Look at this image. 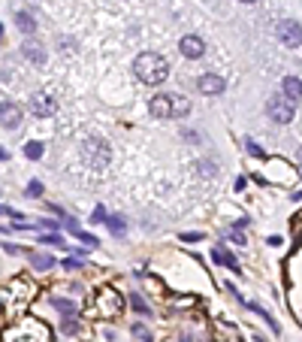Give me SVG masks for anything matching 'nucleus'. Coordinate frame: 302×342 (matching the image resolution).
Masks as SVG:
<instances>
[{
    "mask_svg": "<svg viewBox=\"0 0 302 342\" xmlns=\"http://www.w3.org/2000/svg\"><path fill=\"white\" fill-rule=\"evenodd\" d=\"M79 330V324H76V315H69L67 321H64V333H76Z\"/></svg>",
    "mask_w": 302,
    "mask_h": 342,
    "instance_id": "28",
    "label": "nucleus"
},
{
    "mask_svg": "<svg viewBox=\"0 0 302 342\" xmlns=\"http://www.w3.org/2000/svg\"><path fill=\"white\" fill-rule=\"evenodd\" d=\"M0 39H3V25H0Z\"/></svg>",
    "mask_w": 302,
    "mask_h": 342,
    "instance_id": "35",
    "label": "nucleus"
},
{
    "mask_svg": "<svg viewBox=\"0 0 302 342\" xmlns=\"http://www.w3.org/2000/svg\"><path fill=\"white\" fill-rule=\"evenodd\" d=\"M197 88H200L202 94H224L227 82H224V76H215V73H202L200 79H197Z\"/></svg>",
    "mask_w": 302,
    "mask_h": 342,
    "instance_id": "10",
    "label": "nucleus"
},
{
    "mask_svg": "<svg viewBox=\"0 0 302 342\" xmlns=\"http://www.w3.org/2000/svg\"><path fill=\"white\" fill-rule=\"evenodd\" d=\"M21 52H25V58H28L31 64H36V67L45 64V49H42L39 42H34V39H28V42L21 46Z\"/></svg>",
    "mask_w": 302,
    "mask_h": 342,
    "instance_id": "12",
    "label": "nucleus"
},
{
    "mask_svg": "<svg viewBox=\"0 0 302 342\" xmlns=\"http://www.w3.org/2000/svg\"><path fill=\"white\" fill-rule=\"evenodd\" d=\"M0 215H9V218L21 221V212H15V209H9V206H0Z\"/></svg>",
    "mask_w": 302,
    "mask_h": 342,
    "instance_id": "29",
    "label": "nucleus"
},
{
    "mask_svg": "<svg viewBox=\"0 0 302 342\" xmlns=\"http://www.w3.org/2000/svg\"><path fill=\"white\" fill-rule=\"evenodd\" d=\"M15 25H18V31H21V34H28V36L36 31V18L28 12V9H18V12H15Z\"/></svg>",
    "mask_w": 302,
    "mask_h": 342,
    "instance_id": "13",
    "label": "nucleus"
},
{
    "mask_svg": "<svg viewBox=\"0 0 302 342\" xmlns=\"http://www.w3.org/2000/svg\"><path fill=\"white\" fill-rule=\"evenodd\" d=\"M178 49H181V55H184V58H191V61H197V58H202V55H205V42H202L197 34L181 36Z\"/></svg>",
    "mask_w": 302,
    "mask_h": 342,
    "instance_id": "8",
    "label": "nucleus"
},
{
    "mask_svg": "<svg viewBox=\"0 0 302 342\" xmlns=\"http://www.w3.org/2000/svg\"><path fill=\"white\" fill-rule=\"evenodd\" d=\"M31 112L39 115V118H49V115H55V112H58V100H55L52 94H34V100H31Z\"/></svg>",
    "mask_w": 302,
    "mask_h": 342,
    "instance_id": "9",
    "label": "nucleus"
},
{
    "mask_svg": "<svg viewBox=\"0 0 302 342\" xmlns=\"http://www.w3.org/2000/svg\"><path fill=\"white\" fill-rule=\"evenodd\" d=\"M79 240L85 242V245H91V248H94V245H100V240H97L94 233H85V230H79Z\"/></svg>",
    "mask_w": 302,
    "mask_h": 342,
    "instance_id": "26",
    "label": "nucleus"
},
{
    "mask_svg": "<svg viewBox=\"0 0 302 342\" xmlns=\"http://www.w3.org/2000/svg\"><path fill=\"white\" fill-rule=\"evenodd\" d=\"M133 73L139 76L142 85H160L169 76V64H167V58L157 55V52H142V55H136V61H133Z\"/></svg>",
    "mask_w": 302,
    "mask_h": 342,
    "instance_id": "1",
    "label": "nucleus"
},
{
    "mask_svg": "<svg viewBox=\"0 0 302 342\" xmlns=\"http://www.w3.org/2000/svg\"><path fill=\"white\" fill-rule=\"evenodd\" d=\"M299 167H302V152H299Z\"/></svg>",
    "mask_w": 302,
    "mask_h": 342,
    "instance_id": "36",
    "label": "nucleus"
},
{
    "mask_svg": "<svg viewBox=\"0 0 302 342\" xmlns=\"http://www.w3.org/2000/svg\"><path fill=\"white\" fill-rule=\"evenodd\" d=\"M181 240L184 242H197V240H202L200 233H181Z\"/></svg>",
    "mask_w": 302,
    "mask_h": 342,
    "instance_id": "32",
    "label": "nucleus"
},
{
    "mask_svg": "<svg viewBox=\"0 0 302 342\" xmlns=\"http://www.w3.org/2000/svg\"><path fill=\"white\" fill-rule=\"evenodd\" d=\"M106 227H109L112 237H124V233H127V221H124L121 215H109V218H106Z\"/></svg>",
    "mask_w": 302,
    "mask_h": 342,
    "instance_id": "15",
    "label": "nucleus"
},
{
    "mask_svg": "<svg viewBox=\"0 0 302 342\" xmlns=\"http://www.w3.org/2000/svg\"><path fill=\"white\" fill-rule=\"evenodd\" d=\"M293 112H296V106L287 100V97H272V100L266 103V115L275 124H290V121H293Z\"/></svg>",
    "mask_w": 302,
    "mask_h": 342,
    "instance_id": "5",
    "label": "nucleus"
},
{
    "mask_svg": "<svg viewBox=\"0 0 302 342\" xmlns=\"http://www.w3.org/2000/svg\"><path fill=\"white\" fill-rule=\"evenodd\" d=\"M31 267H34L36 273H45V270H52V267H55V258H52V254H31Z\"/></svg>",
    "mask_w": 302,
    "mask_h": 342,
    "instance_id": "16",
    "label": "nucleus"
},
{
    "mask_svg": "<svg viewBox=\"0 0 302 342\" xmlns=\"http://www.w3.org/2000/svg\"><path fill=\"white\" fill-rule=\"evenodd\" d=\"M215 170H218V167H215V161H202V164H200V173H202V176H208V179L215 176Z\"/></svg>",
    "mask_w": 302,
    "mask_h": 342,
    "instance_id": "27",
    "label": "nucleus"
},
{
    "mask_svg": "<svg viewBox=\"0 0 302 342\" xmlns=\"http://www.w3.org/2000/svg\"><path fill=\"white\" fill-rule=\"evenodd\" d=\"M52 306L58 309V312H64V315H76V303L73 300H64V297H52Z\"/></svg>",
    "mask_w": 302,
    "mask_h": 342,
    "instance_id": "17",
    "label": "nucleus"
},
{
    "mask_svg": "<svg viewBox=\"0 0 302 342\" xmlns=\"http://www.w3.org/2000/svg\"><path fill=\"white\" fill-rule=\"evenodd\" d=\"M212 261H215V264H224V267L233 270V273H242V270H239V261H236L230 251H224V248H212Z\"/></svg>",
    "mask_w": 302,
    "mask_h": 342,
    "instance_id": "14",
    "label": "nucleus"
},
{
    "mask_svg": "<svg viewBox=\"0 0 302 342\" xmlns=\"http://www.w3.org/2000/svg\"><path fill=\"white\" fill-rule=\"evenodd\" d=\"M0 127H6V131L21 127V109L12 100H0Z\"/></svg>",
    "mask_w": 302,
    "mask_h": 342,
    "instance_id": "7",
    "label": "nucleus"
},
{
    "mask_svg": "<svg viewBox=\"0 0 302 342\" xmlns=\"http://www.w3.org/2000/svg\"><path fill=\"white\" fill-rule=\"evenodd\" d=\"M248 309H251V312H257V315H260V318H263V321H266L269 327H272V330H275V333H278V321H275V318H272V315H269L266 309L260 306V303H248Z\"/></svg>",
    "mask_w": 302,
    "mask_h": 342,
    "instance_id": "19",
    "label": "nucleus"
},
{
    "mask_svg": "<svg viewBox=\"0 0 302 342\" xmlns=\"http://www.w3.org/2000/svg\"><path fill=\"white\" fill-rule=\"evenodd\" d=\"M3 342H52V330L36 318H21L3 330Z\"/></svg>",
    "mask_w": 302,
    "mask_h": 342,
    "instance_id": "2",
    "label": "nucleus"
},
{
    "mask_svg": "<svg viewBox=\"0 0 302 342\" xmlns=\"http://www.w3.org/2000/svg\"><path fill=\"white\" fill-rule=\"evenodd\" d=\"M239 3H257V0H239Z\"/></svg>",
    "mask_w": 302,
    "mask_h": 342,
    "instance_id": "34",
    "label": "nucleus"
},
{
    "mask_svg": "<svg viewBox=\"0 0 302 342\" xmlns=\"http://www.w3.org/2000/svg\"><path fill=\"white\" fill-rule=\"evenodd\" d=\"M130 303H133V309L139 312V315H148V312H151V309H148V303H145L139 294H133V297H130Z\"/></svg>",
    "mask_w": 302,
    "mask_h": 342,
    "instance_id": "23",
    "label": "nucleus"
},
{
    "mask_svg": "<svg viewBox=\"0 0 302 342\" xmlns=\"http://www.w3.org/2000/svg\"><path fill=\"white\" fill-rule=\"evenodd\" d=\"M42 152H45V145H42V142H36V139H31V142L25 145V158H31V161H39V158H42Z\"/></svg>",
    "mask_w": 302,
    "mask_h": 342,
    "instance_id": "18",
    "label": "nucleus"
},
{
    "mask_svg": "<svg viewBox=\"0 0 302 342\" xmlns=\"http://www.w3.org/2000/svg\"><path fill=\"white\" fill-rule=\"evenodd\" d=\"M3 251H6V254H18L21 248H18V245H12V242H6V245H3Z\"/></svg>",
    "mask_w": 302,
    "mask_h": 342,
    "instance_id": "31",
    "label": "nucleus"
},
{
    "mask_svg": "<svg viewBox=\"0 0 302 342\" xmlns=\"http://www.w3.org/2000/svg\"><path fill=\"white\" fill-rule=\"evenodd\" d=\"M6 158H9V152H6V148L0 145V161H6Z\"/></svg>",
    "mask_w": 302,
    "mask_h": 342,
    "instance_id": "33",
    "label": "nucleus"
},
{
    "mask_svg": "<svg viewBox=\"0 0 302 342\" xmlns=\"http://www.w3.org/2000/svg\"><path fill=\"white\" fill-rule=\"evenodd\" d=\"M275 34H278V39H281L284 46H290V49L302 46V25H299V22H293V18H284V22H278Z\"/></svg>",
    "mask_w": 302,
    "mask_h": 342,
    "instance_id": "6",
    "label": "nucleus"
},
{
    "mask_svg": "<svg viewBox=\"0 0 302 342\" xmlns=\"http://www.w3.org/2000/svg\"><path fill=\"white\" fill-rule=\"evenodd\" d=\"M148 109H151L154 118H181V115L191 112V103L181 94H154Z\"/></svg>",
    "mask_w": 302,
    "mask_h": 342,
    "instance_id": "3",
    "label": "nucleus"
},
{
    "mask_svg": "<svg viewBox=\"0 0 302 342\" xmlns=\"http://www.w3.org/2000/svg\"><path fill=\"white\" fill-rule=\"evenodd\" d=\"M245 152H248L251 158H266V152H263V148H260V145H257V142H254L251 137L245 139Z\"/></svg>",
    "mask_w": 302,
    "mask_h": 342,
    "instance_id": "20",
    "label": "nucleus"
},
{
    "mask_svg": "<svg viewBox=\"0 0 302 342\" xmlns=\"http://www.w3.org/2000/svg\"><path fill=\"white\" fill-rule=\"evenodd\" d=\"M42 191H45V188H42V182H36V179L28 182V197H39Z\"/></svg>",
    "mask_w": 302,
    "mask_h": 342,
    "instance_id": "24",
    "label": "nucleus"
},
{
    "mask_svg": "<svg viewBox=\"0 0 302 342\" xmlns=\"http://www.w3.org/2000/svg\"><path fill=\"white\" fill-rule=\"evenodd\" d=\"M94 306H97V315L100 318H118L124 312V297L115 291V288H100L94 294Z\"/></svg>",
    "mask_w": 302,
    "mask_h": 342,
    "instance_id": "4",
    "label": "nucleus"
},
{
    "mask_svg": "<svg viewBox=\"0 0 302 342\" xmlns=\"http://www.w3.org/2000/svg\"><path fill=\"white\" fill-rule=\"evenodd\" d=\"M39 242H42V245H61V248L67 245L64 237H58V233H45V237H39Z\"/></svg>",
    "mask_w": 302,
    "mask_h": 342,
    "instance_id": "21",
    "label": "nucleus"
},
{
    "mask_svg": "<svg viewBox=\"0 0 302 342\" xmlns=\"http://www.w3.org/2000/svg\"><path fill=\"white\" fill-rule=\"evenodd\" d=\"M64 270H85V267H82V261L69 258V261H64Z\"/></svg>",
    "mask_w": 302,
    "mask_h": 342,
    "instance_id": "30",
    "label": "nucleus"
},
{
    "mask_svg": "<svg viewBox=\"0 0 302 342\" xmlns=\"http://www.w3.org/2000/svg\"><path fill=\"white\" fill-rule=\"evenodd\" d=\"M106 218H109V215H106V209H103V206H97V209H94V215H91V221H94V224H106Z\"/></svg>",
    "mask_w": 302,
    "mask_h": 342,
    "instance_id": "25",
    "label": "nucleus"
},
{
    "mask_svg": "<svg viewBox=\"0 0 302 342\" xmlns=\"http://www.w3.org/2000/svg\"><path fill=\"white\" fill-rule=\"evenodd\" d=\"M133 336H139L142 342H154V336L148 333V327H145V324H133Z\"/></svg>",
    "mask_w": 302,
    "mask_h": 342,
    "instance_id": "22",
    "label": "nucleus"
},
{
    "mask_svg": "<svg viewBox=\"0 0 302 342\" xmlns=\"http://www.w3.org/2000/svg\"><path fill=\"white\" fill-rule=\"evenodd\" d=\"M281 88H284V97L293 103V106L302 103V79H296V76H284Z\"/></svg>",
    "mask_w": 302,
    "mask_h": 342,
    "instance_id": "11",
    "label": "nucleus"
}]
</instances>
